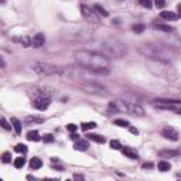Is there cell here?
Instances as JSON below:
<instances>
[{
	"mask_svg": "<svg viewBox=\"0 0 181 181\" xmlns=\"http://www.w3.org/2000/svg\"><path fill=\"white\" fill-rule=\"evenodd\" d=\"M75 61L78 62L79 67L86 68V70L96 72V74L108 75L109 74V67L111 61L106 55L96 51H88V50H81L74 54Z\"/></svg>",
	"mask_w": 181,
	"mask_h": 181,
	"instance_id": "cell-1",
	"label": "cell"
},
{
	"mask_svg": "<svg viewBox=\"0 0 181 181\" xmlns=\"http://www.w3.org/2000/svg\"><path fill=\"white\" fill-rule=\"evenodd\" d=\"M139 52L143 54L146 58H151V60L160 61V62H167L171 61L174 54L170 48L164 45H156V44H143L139 47Z\"/></svg>",
	"mask_w": 181,
	"mask_h": 181,
	"instance_id": "cell-2",
	"label": "cell"
},
{
	"mask_svg": "<svg viewBox=\"0 0 181 181\" xmlns=\"http://www.w3.org/2000/svg\"><path fill=\"white\" fill-rule=\"evenodd\" d=\"M33 70L36 71L38 75L42 76H51V75H61L64 72L62 68L57 67L52 64H47V62H36L33 65Z\"/></svg>",
	"mask_w": 181,
	"mask_h": 181,
	"instance_id": "cell-3",
	"label": "cell"
},
{
	"mask_svg": "<svg viewBox=\"0 0 181 181\" xmlns=\"http://www.w3.org/2000/svg\"><path fill=\"white\" fill-rule=\"evenodd\" d=\"M103 51H109L111 55L115 57H122L126 52V47L122 42L116 41V40H109V41H103L101 45Z\"/></svg>",
	"mask_w": 181,
	"mask_h": 181,
	"instance_id": "cell-4",
	"label": "cell"
},
{
	"mask_svg": "<svg viewBox=\"0 0 181 181\" xmlns=\"http://www.w3.org/2000/svg\"><path fill=\"white\" fill-rule=\"evenodd\" d=\"M81 88L84 89L85 92L93 93V95H101V96L108 95L106 88H103L102 85L96 84V82H84V84L81 85Z\"/></svg>",
	"mask_w": 181,
	"mask_h": 181,
	"instance_id": "cell-5",
	"label": "cell"
},
{
	"mask_svg": "<svg viewBox=\"0 0 181 181\" xmlns=\"http://www.w3.org/2000/svg\"><path fill=\"white\" fill-rule=\"evenodd\" d=\"M109 108L113 109L115 112H120V113H129V103L122 99H113L109 102Z\"/></svg>",
	"mask_w": 181,
	"mask_h": 181,
	"instance_id": "cell-6",
	"label": "cell"
},
{
	"mask_svg": "<svg viewBox=\"0 0 181 181\" xmlns=\"http://www.w3.org/2000/svg\"><path fill=\"white\" fill-rule=\"evenodd\" d=\"M81 13H82V17L89 23L93 24L99 23V17L96 16V13L93 11V9H89L88 6H81Z\"/></svg>",
	"mask_w": 181,
	"mask_h": 181,
	"instance_id": "cell-7",
	"label": "cell"
},
{
	"mask_svg": "<svg viewBox=\"0 0 181 181\" xmlns=\"http://www.w3.org/2000/svg\"><path fill=\"white\" fill-rule=\"evenodd\" d=\"M33 105H34V108L38 109V111H45V109H48V106H50V98L45 96V95H38V96L34 98Z\"/></svg>",
	"mask_w": 181,
	"mask_h": 181,
	"instance_id": "cell-8",
	"label": "cell"
},
{
	"mask_svg": "<svg viewBox=\"0 0 181 181\" xmlns=\"http://www.w3.org/2000/svg\"><path fill=\"white\" fill-rule=\"evenodd\" d=\"M161 136H164L168 140H178V132L171 126H164L161 129Z\"/></svg>",
	"mask_w": 181,
	"mask_h": 181,
	"instance_id": "cell-9",
	"label": "cell"
},
{
	"mask_svg": "<svg viewBox=\"0 0 181 181\" xmlns=\"http://www.w3.org/2000/svg\"><path fill=\"white\" fill-rule=\"evenodd\" d=\"M129 113L133 115V116H139L143 117L144 116V109L140 105H136V103H129Z\"/></svg>",
	"mask_w": 181,
	"mask_h": 181,
	"instance_id": "cell-10",
	"label": "cell"
},
{
	"mask_svg": "<svg viewBox=\"0 0 181 181\" xmlns=\"http://www.w3.org/2000/svg\"><path fill=\"white\" fill-rule=\"evenodd\" d=\"M45 44V37L42 36L41 33H38V34H34V37L31 38V45L36 47V48H40Z\"/></svg>",
	"mask_w": 181,
	"mask_h": 181,
	"instance_id": "cell-11",
	"label": "cell"
},
{
	"mask_svg": "<svg viewBox=\"0 0 181 181\" xmlns=\"http://www.w3.org/2000/svg\"><path fill=\"white\" fill-rule=\"evenodd\" d=\"M180 151L178 150H170V149H166V150H160L158 151V156L161 158H170V157H176L178 156Z\"/></svg>",
	"mask_w": 181,
	"mask_h": 181,
	"instance_id": "cell-12",
	"label": "cell"
},
{
	"mask_svg": "<svg viewBox=\"0 0 181 181\" xmlns=\"http://www.w3.org/2000/svg\"><path fill=\"white\" fill-rule=\"evenodd\" d=\"M89 147L88 142H85V140H78L76 143L74 144V149L76 150V151H86Z\"/></svg>",
	"mask_w": 181,
	"mask_h": 181,
	"instance_id": "cell-13",
	"label": "cell"
},
{
	"mask_svg": "<svg viewBox=\"0 0 181 181\" xmlns=\"http://www.w3.org/2000/svg\"><path fill=\"white\" fill-rule=\"evenodd\" d=\"M122 153L125 154L126 157L132 158V160H136V158H137V153H136V150H133L132 147H123V149H122Z\"/></svg>",
	"mask_w": 181,
	"mask_h": 181,
	"instance_id": "cell-14",
	"label": "cell"
},
{
	"mask_svg": "<svg viewBox=\"0 0 181 181\" xmlns=\"http://www.w3.org/2000/svg\"><path fill=\"white\" fill-rule=\"evenodd\" d=\"M11 126H13L16 135H20V133H21V122H20L17 117H11Z\"/></svg>",
	"mask_w": 181,
	"mask_h": 181,
	"instance_id": "cell-15",
	"label": "cell"
},
{
	"mask_svg": "<svg viewBox=\"0 0 181 181\" xmlns=\"http://www.w3.org/2000/svg\"><path fill=\"white\" fill-rule=\"evenodd\" d=\"M157 167H158L160 171L166 173V171H168V170H171V164H170L168 161H166V160H161V161H158Z\"/></svg>",
	"mask_w": 181,
	"mask_h": 181,
	"instance_id": "cell-16",
	"label": "cell"
},
{
	"mask_svg": "<svg viewBox=\"0 0 181 181\" xmlns=\"http://www.w3.org/2000/svg\"><path fill=\"white\" fill-rule=\"evenodd\" d=\"M41 167H42V161L40 158L37 157L31 158V161H30V168L31 170H38V168H41Z\"/></svg>",
	"mask_w": 181,
	"mask_h": 181,
	"instance_id": "cell-17",
	"label": "cell"
},
{
	"mask_svg": "<svg viewBox=\"0 0 181 181\" xmlns=\"http://www.w3.org/2000/svg\"><path fill=\"white\" fill-rule=\"evenodd\" d=\"M27 139L30 142H38V140H41V137H40V133L37 130H31V132L27 133Z\"/></svg>",
	"mask_w": 181,
	"mask_h": 181,
	"instance_id": "cell-18",
	"label": "cell"
},
{
	"mask_svg": "<svg viewBox=\"0 0 181 181\" xmlns=\"http://www.w3.org/2000/svg\"><path fill=\"white\" fill-rule=\"evenodd\" d=\"M13 41L16 42H20V44H23L24 47H30L31 45V40L27 37V36H24V37H17V38H14Z\"/></svg>",
	"mask_w": 181,
	"mask_h": 181,
	"instance_id": "cell-19",
	"label": "cell"
},
{
	"mask_svg": "<svg viewBox=\"0 0 181 181\" xmlns=\"http://www.w3.org/2000/svg\"><path fill=\"white\" fill-rule=\"evenodd\" d=\"M88 139L92 140V142H96V143H105V142H106V139H105L103 136H101V135H93V133H89V135H88Z\"/></svg>",
	"mask_w": 181,
	"mask_h": 181,
	"instance_id": "cell-20",
	"label": "cell"
},
{
	"mask_svg": "<svg viewBox=\"0 0 181 181\" xmlns=\"http://www.w3.org/2000/svg\"><path fill=\"white\" fill-rule=\"evenodd\" d=\"M160 17L164 20H176L177 14L173 13V11H161V13H160Z\"/></svg>",
	"mask_w": 181,
	"mask_h": 181,
	"instance_id": "cell-21",
	"label": "cell"
},
{
	"mask_svg": "<svg viewBox=\"0 0 181 181\" xmlns=\"http://www.w3.org/2000/svg\"><path fill=\"white\" fill-rule=\"evenodd\" d=\"M153 27L157 28V30H161V31H164V33H171L173 31V28L170 27V26H166V24H154Z\"/></svg>",
	"mask_w": 181,
	"mask_h": 181,
	"instance_id": "cell-22",
	"label": "cell"
},
{
	"mask_svg": "<svg viewBox=\"0 0 181 181\" xmlns=\"http://www.w3.org/2000/svg\"><path fill=\"white\" fill-rule=\"evenodd\" d=\"M26 164V160H24L23 157H17V158H14V161H13V166L16 168H21Z\"/></svg>",
	"mask_w": 181,
	"mask_h": 181,
	"instance_id": "cell-23",
	"label": "cell"
},
{
	"mask_svg": "<svg viewBox=\"0 0 181 181\" xmlns=\"http://www.w3.org/2000/svg\"><path fill=\"white\" fill-rule=\"evenodd\" d=\"M26 122L27 123H41V122H44V119L42 117H37V116H28L26 117Z\"/></svg>",
	"mask_w": 181,
	"mask_h": 181,
	"instance_id": "cell-24",
	"label": "cell"
},
{
	"mask_svg": "<svg viewBox=\"0 0 181 181\" xmlns=\"http://www.w3.org/2000/svg\"><path fill=\"white\" fill-rule=\"evenodd\" d=\"M132 30H133L136 34H140V33L144 31V26H143V24H140V23L133 24V26H132Z\"/></svg>",
	"mask_w": 181,
	"mask_h": 181,
	"instance_id": "cell-25",
	"label": "cell"
},
{
	"mask_svg": "<svg viewBox=\"0 0 181 181\" xmlns=\"http://www.w3.org/2000/svg\"><path fill=\"white\" fill-rule=\"evenodd\" d=\"M82 130H89V129H95L96 127V123L95 122H86V123H82L81 125Z\"/></svg>",
	"mask_w": 181,
	"mask_h": 181,
	"instance_id": "cell-26",
	"label": "cell"
},
{
	"mask_svg": "<svg viewBox=\"0 0 181 181\" xmlns=\"http://www.w3.org/2000/svg\"><path fill=\"white\" fill-rule=\"evenodd\" d=\"M113 125L119 126V127H129V122L123 120V119H116V120L113 122Z\"/></svg>",
	"mask_w": 181,
	"mask_h": 181,
	"instance_id": "cell-27",
	"label": "cell"
},
{
	"mask_svg": "<svg viewBox=\"0 0 181 181\" xmlns=\"http://www.w3.org/2000/svg\"><path fill=\"white\" fill-rule=\"evenodd\" d=\"M14 150H16V151H17V153H27V146H26V144H17V146H16V147H14Z\"/></svg>",
	"mask_w": 181,
	"mask_h": 181,
	"instance_id": "cell-28",
	"label": "cell"
},
{
	"mask_svg": "<svg viewBox=\"0 0 181 181\" xmlns=\"http://www.w3.org/2000/svg\"><path fill=\"white\" fill-rule=\"evenodd\" d=\"M93 10H98V13H99V14H102L103 17H108V16H109V13H108L106 10L103 9L102 6H99V5L95 6V7H93Z\"/></svg>",
	"mask_w": 181,
	"mask_h": 181,
	"instance_id": "cell-29",
	"label": "cell"
},
{
	"mask_svg": "<svg viewBox=\"0 0 181 181\" xmlns=\"http://www.w3.org/2000/svg\"><path fill=\"white\" fill-rule=\"evenodd\" d=\"M139 3L143 7H146V9H151V6H153V0H139Z\"/></svg>",
	"mask_w": 181,
	"mask_h": 181,
	"instance_id": "cell-30",
	"label": "cell"
},
{
	"mask_svg": "<svg viewBox=\"0 0 181 181\" xmlns=\"http://www.w3.org/2000/svg\"><path fill=\"white\" fill-rule=\"evenodd\" d=\"M111 147L113 150H120L122 149V144L119 140H111Z\"/></svg>",
	"mask_w": 181,
	"mask_h": 181,
	"instance_id": "cell-31",
	"label": "cell"
},
{
	"mask_svg": "<svg viewBox=\"0 0 181 181\" xmlns=\"http://www.w3.org/2000/svg\"><path fill=\"white\" fill-rule=\"evenodd\" d=\"M2 161H3V163H10V161H11V154L7 153V151L3 153V156H2Z\"/></svg>",
	"mask_w": 181,
	"mask_h": 181,
	"instance_id": "cell-32",
	"label": "cell"
},
{
	"mask_svg": "<svg viewBox=\"0 0 181 181\" xmlns=\"http://www.w3.org/2000/svg\"><path fill=\"white\" fill-rule=\"evenodd\" d=\"M0 122H2V127H3L5 130H11V126L7 123V120H6L5 117H2V119H0Z\"/></svg>",
	"mask_w": 181,
	"mask_h": 181,
	"instance_id": "cell-33",
	"label": "cell"
},
{
	"mask_svg": "<svg viewBox=\"0 0 181 181\" xmlns=\"http://www.w3.org/2000/svg\"><path fill=\"white\" fill-rule=\"evenodd\" d=\"M154 5L157 9H163L166 6V0H154Z\"/></svg>",
	"mask_w": 181,
	"mask_h": 181,
	"instance_id": "cell-34",
	"label": "cell"
},
{
	"mask_svg": "<svg viewBox=\"0 0 181 181\" xmlns=\"http://www.w3.org/2000/svg\"><path fill=\"white\" fill-rule=\"evenodd\" d=\"M76 129H78V126L74 125V123H70V125H67V130H68V132H71V133L76 132Z\"/></svg>",
	"mask_w": 181,
	"mask_h": 181,
	"instance_id": "cell-35",
	"label": "cell"
},
{
	"mask_svg": "<svg viewBox=\"0 0 181 181\" xmlns=\"http://www.w3.org/2000/svg\"><path fill=\"white\" fill-rule=\"evenodd\" d=\"M42 140H44L45 143H52V142H54V137H52V135H45L42 137Z\"/></svg>",
	"mask_w": 181,
	"mask_h": 181,
	"instance_id": "cell-36",
	"label": "cell"
},
{
	"mask_svg": "<svg viewBox=\"0 0 181 181\" xmlns=\"http://www.w3.org/2000/svg\"><path fill=\"white\" fill-rule=\"evenodd\" d=\"M142 167H143V168H151V167H153V164H151V163H144Z\"/></svg>",
	"mask_w": 181,
	"mask_h": 181,
	"instance_id": "cell-37",
	"label": "cell"
},
{
	"mask_svg": "<svg viewBox=\"0 0 181 181\" xmlns=\"http://www.w3.org/2000/svg\"><path fill=\"white\" fill-rule=\"evenodd\" d=\"M130 132H132L133 135H137V133H139V130L136 129V127H130Z\"/></svg>",
	"mask_w": 181,
	"mask_h": 181,
	"instance_id": "cell-38",
	"label": "cell"
},
{
	"mask_svg": "<svg viewBox=\"0 0 181 181\" xmlns=\"http://www.w3.org/2000/svg\"><path fill=\"white\" fill-rule=\"evenodd\" d=\"M71 139H74V140H78V139H79V136H78V135H76V133H75V132H74V133H72V135H71Z\"/></svg>",
	"mask_w": 181,
	"mask_h": 181,
	"instance_id": "cell-39",
	"label": "cell"
},
{
	"mask_svg": "<svg viewBox=\"0 0 181 181\" xmlns=\"http://www.w3.org/2000/svg\"><path fill=\"white\" fill-rule=\"evenodd\" d=\"M74 178H75V180H84V176H79V174H75Z\"/></svg>",
	"mask_w": 181,
	"mask_h": 181,
	"instance_id": "cell-40",
	"label": "cell"
},
{
	"mask_svg": "<svg viewBox=\"0 0 181 181\" xmlns=\"http://www.w3.org/2000/svg\"><path fill=\"white\" fill-rule=\"evenodd\" d=\"M0 64H2V68H5V60H3V57H2V58H0Z\"/></svg>",
	"mask_w": 181,
	"mask_h": 181,
	"instance_id": "cell-41",
	"label": "cell"
},
{
	"mask_svg": "<svg viewBox=\"0 0 181 181\" xmlns=\"http://www.w3.org/2000/svg\"><path fill=\"white\" fill-rule=\"evenodd\" d=\"M177 10H178V16L181 17V5H178L177 6Z\"/></svg>",
	"mask_w": 181,
	"mask_h": 181,
	"instance_id": "cell-42",
	"label": "cell"
},
{
	"mask_svg": "<svg viewBox=\"0 0 181 181\" xmlns=\"http://www.w3.org/2000/svg\"><path fill=\"white\" fill-rule=\"evenodd\" d=\"M5 2H6V0H2V3H5Z\"/></svg>",
	"mask_w": 181,
	"mask_h": 181,
	"instance_id": "cell-43",
	"label": "cell"
}]
</instances>
